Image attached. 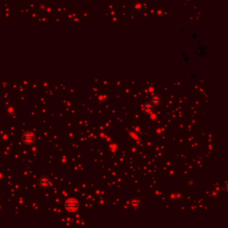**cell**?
<instances>
[{"mask_svg": "<svg viewBox=\"0 0 228 228\" xmlns=\"http://www.w3.org/2000/svg\"><path fill=\"white\" fill-rule=\"evenodd\" d=\"M142 110L145 113V114H148V115H151V114H152L154 112V105L148 102V103H145L143 104V107H142Z\"/></svg>", "mask_w": 228, "mask_h": 228, "instance_id": "4", "label": "cell"}, {"mask_svg": "<svg viewBox=\"0 0 228 228\" xmlns=\"http://www.w3.org/2000/svg\"><path fill=\"white\" fill-rule=\"evenodd\" d=\"M22 140L26 144H31L35 142V135L31 132H26L22 135Z\"/></svg>", "mask_w": 228, "mask_h": 228, "instance_id": "2", "label": "cell"}, {"mask_svg": "<svg viewBox=\"0 0 228 228\" xmlns=\"http://www.w3.org/2000/svg\"><path fill=\"white\" fill-rule=\"evenodd\" d=\"M139 204H140V200H139L138 199H133V200H131V206H132L133 208L138 207Z\"/></svg>", "mask_w": 228, "mask_h": 228, "instance_id": "6", "label": "cell"}, {"mask_svg": "<svg viewBox=\"0 0 228 228\" xmlns=\"http://www.w3.org/2000/svg\"><path fill=\"white\" fill-rule=\"evenodd\" d=\"M39 186L43 188H47L52 186V182L49 177L47 176H41L38 180Z\"/></svg>", "mask_w": 228, "mask_h": 228, "instance_id": "3", "label": "cell"}, {"mask_svg": "<svg viewBox=\"0 0 228 228\" xmlns=\"http://www.w3.org/2000/svg\"><path fill=\"white\" fill-rule=\"evenodd\" d=\"M161 101H162L161 96H159V95H158V94L153 95V96H152V98H151V103H152L153 105H159V104H161Z\"/></svg>", "mask_w": 228, "mask_h": 228, "instance_id": "5", "label": "cell"}, {"mask_svg": "<svg viewBox=\"0 0 228 228\" xmlns=\"http://www.w3.org/2000/svg\"><path fill=\"white\" fill-rule=\"evenodd\" d=\"M64 209L69 212H75L79 208V202L76 198H69L63 203Z\"/></svg>", "mask_w": 228, "mask_h": 228, "instance_id": "1", "label": "cell"}]
</instances>
